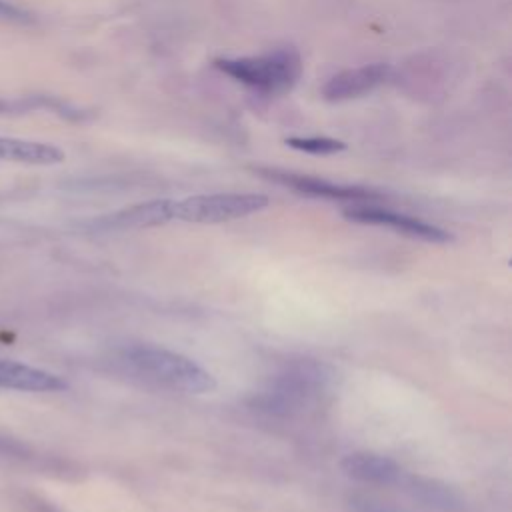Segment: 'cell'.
<instances>
[{
	"label": "cell",
	"mask_w": 512,
	"mask_h": 512,
	"mask_svg": "<svg viewBox=\"0 0 512 512\" xmlns=\"http://www.w3.org/2000/svg\"><path fill=\"white\" fill-rule=\"evenodd\" d=\"M68 384L54 372L14 360H0V388L22 392H56Z\"/></svg>",
	"instance_id": "obj_9"
},
{
	"label": "cell",
	"mask_w": 512,
	"mask_h": 512,
	"mask_svg": "<svg viewBox=\"0 0 512 512\" xmlns=\"http://www.w3.org/2000/svg\"><path fill=\"white\" fill-rule=\"evenodd\" d=\"M286 144L294 150H302V152H308V154H320V156H326V154H336L340 150L346 148L344 142L340 140H334V138H324V136H312V138H288Z\"/></svg>",
	"instance_id": "obj_13"
},
{
	"label": "cell",
	"mask_w": 512,
	"mask_h": 512,
	"mask_svg": "<svg viewBox=\"0 0 512 512\" xmlns=\"http://www.w3.org/2000/svg\"><path fill=\"white\" fill-rule=\"evenodd\" d=\"M352 510L354 512H404V510H398V508H392L388 504H382V502H374V500H352Z\"/></svg>",
	"instance_id": "obj_14"
},
{
	"label": "cell",
	"mask_w": 512,
	"mask_h": 512,
	"mask_svg": "<svg viewBox=\"0 0 512 512\" xmlns=\"http://www.w3.org/2000/svg\"><path fill=\"white\" fill-rule=\"evenodd\" d=\"M10 108H12V104H10V102L0 100V112H6V110H10Z\"/></svg>",
	"instance_id": "obj_16"
},
{
	"label": "cell",
	"mask_w": 512,
	"mask_h": 512,
	"mask_svg": "<svg viewBox=\"0 0 512 512\" xmlns=\"http://www.w3.org/2000/svg\"><path fill=\"white\" fill-rule=\"evenodd\" d=\"M0 18H8V20H26V12H22L20 8H16L14 4L0 0Z\"/></svg>",
	"instance_id": "obj_15"
},
{
	"label": "cell",
	"mask_w": 512,
	"mask_h": 512,
	"mask_svg": "<svg viewBox=\"0 0 512 512\" xmlns=\"http://www.w3.org/2000/svg\"><path fill=\"white\" fill-rule=\"evenodd\" d=\"M0 158L24 164H58L64 160V152L46 142H32L20 138L0 136Z\"/></svg>",
	"instance_id": "obj_12"
},
{
	"label": "cell",
	"mask_w": 512,
	"mask_h": 512,
	"mask_svg": "<svg viewBox=\"0 0 512 512\" xmlns=\"http://www.w3.org/2000/svg\"><path fill=\"white\" fill-rule=\"evenodd\" d=\"M268 206V196L252 192L198 194L174 200V218L198 224H216L250 216Z\"/></svg>",
	"instance_id": "obj_4"
},
{
	"label": "cell",
	"mask_w": 512,
	"mask_h": 512,
	"mask_svg": "<svg viewBox=\"0 0 512 512\" xmlns=\"http://www.w3.org/2000/svg\"><path fill=\"white\" fill-rule=\"evenodd\" d=\"M174 218V200H150L124 208L108 218L114 228H146L158 226Z\"/></svg>",
	"instance_id": "obj_11"
},
{
	"label": "cell",
	"mask_w": 512,
	"mask_h": 512,
	"mask_svg": "<svg viewBox=\"0 0 512 512\" xmlns=\"http://www.w3.org/2000/svg\"><path fill=\"white\" fill-rule=\"evenodd\" d=\"M216 68L262 94L278 96L298 82L302 74V60L296 50L280 48L260 56L222 58L216 60Z\"/></svg>",
	"instance_id": "obj_3"
},
{
	"label": "cell",
	"mask_w": 512,
	"mask_h": 512,
	"mask_svg": "<svg viewBox=\"0 0 512 512\" xmlns=\"http://www.w3.org/2000/svg\"><path fill=\"white\" fill-rule=\"evenodd\" d=\"M122 364L140 378L188 394H206L216 388V378L192 358L152 344H132L120 352Z\"/></svg>",
	"instance_id": "obj_2"
},
{
	"label": "cell",
	"mask_w": 512,
	"mask_h": 512,
	"mask_svg": "<svg viewBox=\"0 0 512 512\" xmlns=\"http://www.w3.org/2000/svg\"><path fill=\"white\" fill-rule=\"evenodd\" d=\"M400 482L404 484L406 492L414 500H418L422 506L442 510V512H458V510L464 508V500L460 498V494L456 490H452L450 486L438 482V480H430V478H422V476H404L402 474Z\"/></svg>",
	"instance_id": "obj_10"
},
{
	"label": "cell",
	"mask_w": 512,
	"mask_h": 512,
	"mask_svg": "<svg viewBox=\"0 0 512 512\" xmlns=\"http://www.w3.org/2000/svg\"><path fill=\"white\" fill-rule=\"evenodd\" d=\"M264 174L284 186L294 188L300 194L314 196V198H328V200H340V202H370L380 200V194L358 188V186H346L336 184L324 178L306 176V174H294V172H278V170H264Z\"/></svg>",
	"instance_id": "obj_6"
},
{
	"label": "cell",
	"mask_w": 512,
	"mask_h": 512,
	"mask_svg": "<svg viewBox=\"0 0 512 512\" xmlns=\"http://www.w3.org/2000/svg\"><path fill=\"white\" fill-rule=\"evenodd\" d=\"M344 216L348 220L360 222V224H378V226H388L394 228L400 234H406L410 238H418V240H426V242H436V244H444L452 240V234H448L446 230L428 224L420 218L408 216V214H400V212H392L380 206H354V208H346Z\"/></svg>",
	"instance_id": "obj_5"
},
{
	"label": "cell",
	"mask_w": 512,
	"mask_h": 512,
	"mask_svg": "<svg viewBox=\"0 0 512 512\" xmlns=\"http://www.w3.org/2000/svg\"><path fill=\"white\" fill-rule=\"evenodd\" d=\"M388 76H390V66L382 62L342 70L326 82V86L322 88V96L332 102L358 98L366 92H372L380 84H384Z\"/></svg>",
	"instance_id": "obj_7"
},
{
	"label": "cell",
	"mask_w": 512,
	"mask_h": 512,
	"mask_svg": "<svg viewBox=\"0 0 512 512\" xmlns=\"http://www.w3.org/2000/svg\"><path fill=\"white\" fill-rule=\"evenodd\" d=\"M340 468L346 476L366 482V484H398L402 478V468L388 456L380 454H370V452H354L348 454L342 462Z\"/></svg>",
	"instance_id": "obj_8"
},
{
	"label": "cell",
	"mask_w": 512,
	"mask_h": 512,
	"mask_svg": "<svg viewBox=\"0 0 512 512\" xmlns=\"http://www.w3.org/2000/svg\"><path fill=\"white\" fill-rule=\"evenodd\" d=\"M332 374L324 362L310 358L290 362L254 394L252 406L272 416L298 414L328 390Z\"/></svg>",
	"instance_id": "obj_1"
}]
</instances>
